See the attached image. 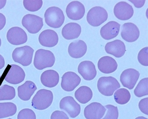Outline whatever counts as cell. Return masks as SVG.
I'll list each match as a JSON object with an SVG mask.
<instances>
[{"instance_id": "42", "label": "cell", "mask_w": 148, "mask_h": 119, "mask_svg": "<svg viewBox=\"0 0 148 119\" xmlns=\"http://www.w3.org/2000/svg\"><path fill=\"white\" fill-rule=\"evenodd\" d=\"M12 119L11 118H9V119Z\"/></svg>"}, {"instance_id": "2", "label": "cell", "mask_w": 148, "mask_h": 119, "mask_svg": "<svg viewBox=\"0 0 148 119\" xmlns=\"http://www.w3.org/2000/svg\"><path fill=\"white\" fill-rule=\"evenodd\" d=\"M44 16L47 24L50 27L55 29L61 27L65 21L63 11L56 6L48 8L45 12Z\"/></svg>"}, {"instance_id": "1", "label": "cell", "mask_w": 148, "mask_h": 119, "mask_svg": "<svg viewBox=\"0 0 148 119\" xmlns=\"http://www.w3.org/2000/svg\"><path fill=\"white\" fill-rule=\"evenodd\" d=\"M55 60L54 55L51 51L38 49L35 55L34 65L36 69L42 70L47 68L51 67L54 64Z\"/></svg>"}, {"instance_id": "12", "label": "cell", "mask_w": 148, "mask_h": 119, "mask_svg": "<svg viewBox=\"0 0 148 119\" xmlns=\"http://www.w3.org/2000/svg\"><path fill=\"white\" fill-rule=\"evenodd\" d=\"M66 12L69 19L78 21L84 17L85 13V8L84 4L80 2L73 1L67 5Z\"/></svg>"}, {"instance_id": "5", "label": "cell", "mask_w": 148, "mask_h": 119, "mask_svg": "<svg viewBox=\"0 0 148 119\" xmlns=\"http://www.w3.org/2000/svg\"><path fill=\"white\" fill-rule=\"evenodd\" d=\"M34 50L28 46L18 47L14 50L12 57L14 62L27 66L32 64Z\"/></svg>"}, {"instance_id": "8", "label": "cell", "mask_w": 148, "mask_h": 119, "mask_svg": "<svg viewBox=\"0 0 148 119\" xmlns=\"http://www.w3.org/2000/svg\"><path fill=\"white\" fill-rule=\"evenodd\" d=\"M59 106L60 109L68 113L70 118H76L80 113V105L71 96H67L62 99Z\"/></svg>"}, {"instance_id": "20", "label": "cell", "mask_w": 148, "mask_h": 119, "mask_svg": "<svg viewBox=\"0 0 148 119\" xmlns=\"http://www.w3.org/2000/svg\"><path fill=\"white\" fill-rule=\"evenodd\" d=\"M105 50L108 54L113 55L116 58H120L125 55L126 46L122 41L116 40L108 43L105 46Z\"/></svg>"}, {"instance_id": "9", "label": "cell", "mask_w": 148, "mask_h": 119, "mask_svg": "<svg viewBox=\"0 0 148 119\" xmlns=\"http://www.w3.org/2000/svg\"><path fill=\"white\" fill-rule=\"evenodd\" d=\"M8 42L13 45H20L27 42L28 36L24 30L19 27L10 29L6 35Z\"/></svg>"}, {"instance_id": "30", "label": "cell", "mask_w": 148, "mask_h": 119, "mask_svg": "<svg viewBox=\"0 0 148 119\" xmlns=\"http://www.w3.org/2000/svg\"><path fill=\"white\" fill-rule=\"evenodd\" d=\"M135 95L141 98L148 95V78H145L140 80L134 91Z\"/></svg>"}, {"instance_id": "28", "label": "cell", "mask_w": 148, "mask_h": 119, "mask_svg": "<svg viewBox=\"0 0 148 119\" xmlns=\"http://www.w3.org/2000/svg\"><path fill=\"white\" fill-rule=\"evenodd\" d=\"M115 101L120 105H125L129 102L131 98L130 92L126 89H120L114 95Z\"/></svg>"}, {"instance_id": "32", "label": "cell", "mask_w": 148, "mask_h": 119, "mask_svg": "<svg viewBox=\"0 0 148 119\" xmlns=\"http://www.w3.org/2000/svg\"><path fill=\"white\" fill-rule=\"evenodd\" d=\"M107 110L106 114L102 119H118L119 117V111L118 107L113 105H108L105 107Z\"/></svg>"}, {"instance_id": "36", "label": "cell", "mask_w": 148, "mask_h": 119, "mask_svg": "<svg viewBox=\"0 0 148 119\" xmlns=\"http://www.w3.org/2000/svg\"><path fill=\"white\" fill-rule=\"evenodd\" d=\"M51 119H69L65 112L60 111H56L52 113Z\"/></svg>"}, {"instance_id": "26", "label": "cell", "mask_w": 148, "mask_h": 119, "mask_svg": "<svg viewBox=\"0 0 148 119\" xmlns=\"http://www.w3.org/2000/svg\"><path fill=\"white\" fill-rule=\"evenodd\" d=\"M75 96L80 103L86 104L91 100L93 97V92L88 87L82 86L76 91Z\"/></svg>"}, {"instance_id": "31", "label": "cell", "mask_w": 148, "mask_h": 119, "mask_svg": "<svg viewBox=\"0 0 148 119\" xmlns=\"http://www.w3.org/2000/svg\"><path fill=\"white\" fill-rule=\"evenodd\" d=\"M23 3L25 9L27 10L32 12H36L39 10L41 9L43 4V1L42 0H39V1L24 0Z\"/></svg>"}, {"instance_id": "6", "label": "cell", "mask_w": 148, "mask_h": 119, "mask_svg": "<svg viewBox=\"0 0 148 119\" xmlns=\"http://www.w3.org/2000/svg\"><path fill=\"white\" fill-rule=\"evenodd\" d=\"M87 21L91 26H99L107 20L108 14L101 6H95L90 9L87 15Z\"/></svg>"}, {"instance_id": "15", "label": "cell", "mask_w": 148, "mask_h": 119, "mask_svg": "<svg viewBox=\"0 0 148 119\" xmlns=\"http://www.w3.org/2000/svg\"><path fill=\"white\" fill-rule=\"evenodd\" d=\"M121 35L126 42H136L139 37L140 31L135 24L132 23H126L122 25Z\"/></svg>"}, {"instance_id": "18", "label": "cell", "mask_w": 148, "mask_h": 119, "mask_svg": "<svg viewBox=\"0 0 148 119\" xmlns=\"http://www.w3.org/2000/svg\"><path fill=\"white\" fill-rule=\"evenodd\" d=\"M39 42L41 45L46 47H53L57 44L58 36L55 31L47 30L42 32L39 37Z\"/></svg>"}, {"instance_id": "25", "label": "cell", "mask_w": 148, "mask_h": 119, "mask_svg": "<svg viewBox=\"0 0 148 119\" xmlns=\"http://www.w3.org/2000/svg\"><path fill=\"white\" fill-rule=\"evenodd\" d=\"M81 33V27L79 24L69 23L64 26L62 30V35L66 40H73L79 37Z\"/></svg>"}, {"instance_id": "10", "label": "cell", "mask_w": 148, "mask_h": 119, "mask_svg": "<svg viewBox=\"0 0 148 119\" xmlns=\"http://www.w3.org/2000/svg\"><path fill=\"white\" fill-rule=\"evenodd\" d=\"M81 82L80 77L72 71L66 72L62 77L61 87L65 91L71 92L73 91Z\"/></svg>"}, {"instance_id": "3", "label": "cell", "mask_w": 148, "mask_h": 119, "mask_svg": "<svg viewBox=\"0 0 148 119\" xmlns=\"http://www.w3.org/2000/svg\"><path fill=\"white\" fill-rule=\"evenodd\" d=\"M53 99V95L51 91L40 89L33 98L32 106L36 109L43 110L51 106Z\"/></svg>"}, {"instance_id": "7", "label": "cell", "mask_w": 148, "mask_h": 119, "mask_svg": "<svg viewBox=\"0 0 148 119\" xmlns=\"http://www.w3.org/2000/svg\"><path fill=\"white\" fill-rule=\"evenodd\" d=\"M22 24L30 33H37L43 26V19L37 15L27 14L23 18Z\"/></svg>"}, {"instance_id": "29", "label": "cell", "mask_w": 148, "mask_h": 119, "mask_svg": "<svg viewBox=\"0 0 148 119\" xmlns=\"http://www.w3.org/2000/svg\"><path fill=\"white\" fill-rule=\"evenodd\" d=\"M15 95V90L13 87L4 85L0 87V101L12 100Z\"/></svg>"}, {"instance_id": "37", "label": "cell", "mask_w": 148, "mask_h": 119, "mask_svg": "<svg viewBox=\"0 0 148 119\" xmlns=\"http://www.w3.org/2000/svg\"><path fill=\"white\" fill-rule=\"evenodd\" d=\"M6 24V17L3 14L0 13V31L4 28Z\"/></svg>"}, {"instance_id": "33", "label": "cell", "mask_w": 148, "mask_h": 119, "mask_svg": "<svg viewBox=\"0 0 148 119\" xmlns=\"http://www.w3.org/2000/svg\"><path fill=\"white\" fill-rule=\"evenodd\" d=\"M17 119H36V115L32 110L25 109L18 113Z\"/></svg>"}, {"instance_id": "34", "label": "cell", "mask_w": 148, "mask_h": 119, "mask_svg": "<svg viewBox=\"0 0 148 119\" xmlns=\"http://www.w3.org/2000/svg\"><path fill=\"white\" fill-rule=\"evenodd\" d=\"M148 50L147 47L144 48H142L138 56V59L139 62L142 65L147 66L148 64Z\"/></svg>"}, {"instance_id": "4", "label": "cell", "mask_w": 148, "mask_h": 119, "mask_svg": "<svg viewBox=\"0 0 148 119\" xmlns=\"http://www.w3.org/2000/svg\"><path fill=\"white\" fill-rule=\"evenodd\" d=\"M98 89L102 95L111 96L114 91L120 88L118 80L113 77H102L99 79L97 84Z\"/></svg>"}, {"instance_id": "27", "label": "cell", "mask_w": 148, "mask_h": 119, "mask_svg": "<svg viewBox=\"0 0 148 119\" xmlns=\"http://www.w3.org/2000/svg\"><path fill=\"white\" fill-rule=\"evenodd\" d=\"M17 111V106L12 102L0 103V119L13 116Z\"/></svg>"}, {"instance_id": "22", "label": "cell", "mask_w": 148, "mask_h": 119, "mask_svg": "<svg viewBox=\"0 0 148 119\" xmlns=\"http://www.w3.org/2000/svg\"><path fill=\"white\" fill-rule=\"evenodd\" d=\"M117 63L111 57L104 56L100 58L98 62V68L99 71L104 74H110L116 70Z\"/></svg>"}, {"instance_id": "38", "label": "cell", "mask_w": 148, "mask_h": 119, "mask_svg": "<svg viewBox=\"0 0 148 119\" xmlns=\"http://www.w3.org/2000/svg\"><path fill=\"white\" fill-rule=\"evenodd\" d=\"M5 66V60L3 57L0 55V70L3 68Z\"/></svg>"}, {"instance_id": "14", "label": "cell", "mask_w": 148, "mask_h": 119, "mask_svg": "<svg viewBox=\"0 0 148 119\" xmlns=\"http://www.w3.org/2000/svg\"><path fill=\"white\" fill-rule=\"evenodd\" d=\"M106 111V109L101 103L92 102L85 108L84 115L86 119H101Z\"/></svg>"}, {"instance_id": "24", "label": "cell", "mask_w": 148, "mask_h": 119, "mask_svg": "<svg viewBox=\"0 0 148 119\" xmlns=\"http://www.w3.org/2000/svg\"><path fill=\"white\" fill-rule=\"evenodd\" d=\"M40 79L45 86L51 88L54 87L59 83V74L55 70H46L42 73Z\"/></svg>"}, {"instance_id": "17", "label": "cell", "mask_w": 148, "mask_h": 119, "mask_svg": "<svg viewBox=\"0 0 148 119\" xmlns=\"http://www.w3.org/2000/svg\"><path fill=\"white\" fill-rule=\"evenodd\" d=\"M78 71L83 78L88 81L94 79L97 75L95 66L90 61L81 62L78 66Z\"/></svg>"}, {"instance_id": "41", "label": "cell", "mask_w": 148, "mask_h": 119, "mask_svg": "<svg viewBox=\"0 0 148 119\" xmlns=\"http://www.w3.org/2000/svg\"><path fill=\"white\" fill-rule=\"evenodd\" d=\"M1 38H0V47H1Z\"/></svg>"}, {"instance_id": "43", "label": "cell", "mask_w": 148, "mask_h": 119, "mask_svg": "<svg viewBox=\"0 0 148 119\" xmlns=\"http://www.w3.org/2000/svg\"><path fill=\"white\" fill-rule=\"evenodd\" d=\"M1 75H0V78H1Z\"/></svg>"}, {"instance_id": "13", "label": "cell", "mask_w": 148, "mask_h": 119, "mask_svg": "<svg viewBox=\"0 0 148 119\" xmlns=\"http://www.w3.org/2000/svg\"><path fill=\"white\" fill-rule=\"evenodd\" d=\"M115 16L121 21L129 20L133 16L134 10L130 4L125 1H121L114 6Z\"/></svg>"}, {"instance_id": "35", "label": "cell", "mask_w": 148, "mask_h": 119, "mask_svg": "<svg viewBox=\"0 0 148 119\" xmlns=\"http://www.w3.org/2000/svg\"><path fill=\"white\" fill-rule=\"evenodd\" d=\"M148 98L141 100L139 103L138 107L140 111L144 114L148 115Z\"/></svg>"}, {"instance_id": "39", "label": "cell", "mask_w": 148, "mask_h": 119, "mask_svg": "<svg viewBox=\"0 0 148 119\" xmlns=\"http://www.w3.org/2000/svg\"><path fill=\"white\" fill-rule=\"evenodd\" d=\"M6 0H0V10L3 9L6 5Z\"/></svg>"}, {"instance_id": "40", "label": "cell", "mask_w": 148, "mask_h": 119, "mask_svg": "<svg viewBox=\"0 0 148 119\" xmlns=\"http://www.w3.org/2000/svg\"><path fill=\"white\" fill-rule=\"evenodd\" d=\"M135 119H148L147 118H145L144 117H137V118H136Z\"/></svg>"}, {"instance_id": "16", "label": "cell", "mask_w": 148, "mask_h": 119, "mask_svg": "<svg viewBox=\"0 0 148 119\" xmlns=\"http://www.w3.org/2000/svg\"><path fill=\"white\" fill-rule=\"evenodd\" d=\"M25 77V71L21 67L12 64L5 78V80L8 83L17 85L23 82Z\"/></svg>"}, {"instance_id": "19", "label": "cell", "mask_w": 148, "mask_h": 119, "mask_svg": "<svg viewBox=\"0 0 148 119\" xmlns=\"http://www.w3.org/2000/svg\"><path fill=\"white\" fill-rule=\"evenodd\" d=\"M120 24L117 22L111 21L103 26L100 30L101 37L106 40H110L117 36L120 31Z\"/></svg>"}, {"instance_id": "23", "label": "cell", "mask_w": 148, "mask_h": 119, "mask_svg": "<svg viewBox=\"0 0 148 119\" xmlns=\"http://www.w3.org/2000/svg\"><path fill=\"white\" fill-rule=\"evenodd\" d=\"M37 87L34 82L26 81L17 88L18 97L23 101H28L31 99Z\"/></svg>"}, {"instance_id": "21", "label": "cell", "mask_w": 148, "mask_h": 119, "mask_svg": "<svg viewBox=\"0 0 148 119\" xmlns=\"http://www.w3.org/2000/svg\"><path fill=\"white\" fill-rule=\"evenodd\" d=\"M87 50V46L85 42L82 40H78L72 42L68 47L69 55L74 58L83 57Z\"/></svg>"}, {"instance_id": "11", "label": "cell", "mask_w": 148, "mask_h": 119, "mask_svg": "<svg viewBox=\"0 0 148 119\" xmlns=\"http://www.w3.org/2000/svg\"><path fill=\"white\" fill-rule=\"evenodd\" d=\"M139 77V71L134 68H128L122 72L120 80L123 86L131 90L134 88Z\"/></svg>"}]
</instances>
